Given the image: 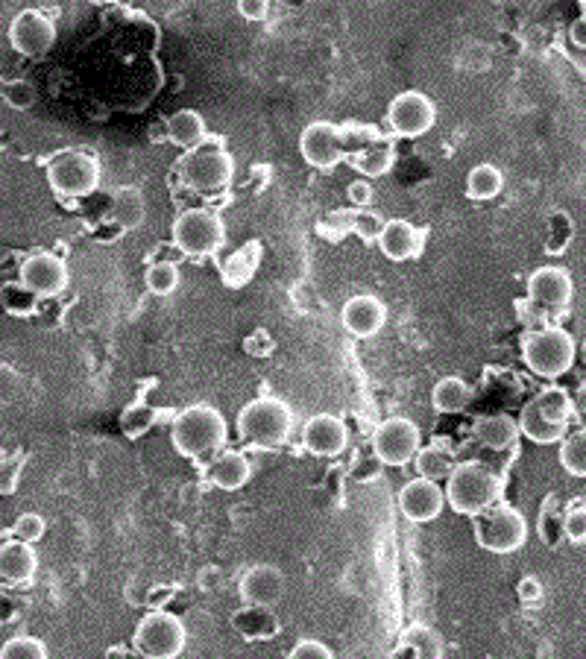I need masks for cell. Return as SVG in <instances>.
<instances>
[{"label": "cell", "mask_w": 586, "mask_h": 659, "mask_svg": "<svg viewBox=\"0 0 586 659\" xmlns=\"http://www.w3.org/2000/svg\"><path fill=\"white\" fill-rule=\"evenodd\" d=\"M226 440H229V425H226L224 413L206 402L188 404L185 411L176 413L174 425H171V443L188 461L212 457L224 449Z\"/></svg>", "instance_id": "obj_1"}, {"label": "cell", "mask_w": 586, "mask_h": 659, "mask_svg": "<svg viewBox=\"0 0 586 659\" xmlns=\"http://www.w3.org/2000/svg\"><path fill=\"white\" fill-rule=\"evenodd\" d=\"M502 478L481 461L454 463V470L446 478V490H443L449 507L458 516H470V519L481 516L490 507H496L502 502Z\"/></svg>", "instance_id": "obj_2"}, {"label": "cell", "mask_w": 586, "mask_h": 659, "mask_svg": "<svg viewBox=\"0 0 586 659\" xmlns=\"http://www.w3.org/2000/svg\"><path fill=\"white\" fill-rule=\"evenodd\" d=\"M290 431H294V413L276 395H258L240 408L238 434L253 449H279L290 440Z\"/></svg>", "instance_id": "obj_3"}, {"label": "cell", "mask_w": 586, "mask_h": 659, "mask_svg": "<svg viewBox=\"0 0 586 659\" xmlns=\"http://www.w3.org/2000/svg\"><path fill=\"white\" fill-rule=\"evenodd\" d=\"M578 343L563 326H545L522 338V361L539 379H561L575 367Z\"/></svg>", "instance_id": "obj_4"}, {"label": "cell", "mask_w": 586, "mask_h": 659, "mask_svg": "<svg viewBox=\"0 0 586 659\" xmlns=\"http://www.w3.org/2000/svg\"><path fill=\"white\" fill-rule=\"evenodd\" d=\"M235 176V158L229 150L220 144H199L194 150H185L179 162V179L185 188L197 191V194H217L232 185Z\"/></svg>", "instance_id": "obj_5"}, {"label": "cell", "mask_w": 586, "mask_h": 659, "mask_svg": "<svg viewBox=\"0 0 586 659\" xmlns=\"http://www.w3.org/2000/svg\"><path fill=\"white\" fill-rule=\"evenodd\" d=\"M174 244L182 256L208 258L226 244L224 217L212 208H185L174 220Z\"/></svg>", "instance_id": "obj_6"}, {"label": "cell", "mask_w": 586, "mask_h": 659, "mask_svg": "<svg viewBox=\"0 0 586 659\" xmlns=\"http://www.w3.org/2000/svg\"><path fill=\"white\" fill-rule=\"evenodd\" d=\"M48 182L62 199L91 197L100 185V162L83 150H62L48 162Z\"/></svg>", "instance_id": "obj_7"}, {"label": "cell", "mask_w": 586, "mask_h": 659, "mask_svg": "<svg viewBox=\"0 0 586 659\" xmlns=\"http://www.w3.org/2000/svg\"><path fill=\"white\" fill-rule=\"evenodd\" d=\"M475 543L490 554H516L528 543V522L511 504H496L475 516Z\"/></svg>", "instance_id": "obj_8"}, {"label": "cell", "mask_w": 586, "mask_h": 659, "mask_svg": "<svg viewBox=\"0 0 586 659\" xmlns=\"http://www.w3.org/2000/svg\"><path fill=\"white\" fill-rule=\"evenodd\" d=\"M188 634L174 612L153 610L141 618L133 634V648L144 659H176L185 651Z\"/></svg>", "instance_id": "obj_9"}, {"label": "cell", "mask_w": 586, "mask_h": 659, "mask_svg": "<svg viewBox=\"0 0 586 659\" xmlns=\"http://www.w3.org/2000/svg\"><path fill=\"white\" fill-rule=\"evenodd\" d=\"M422 449L420 425L408 416H390L372 434V454L384 466H408Z\"/></svg>", "instance_id": "obj_10"}, {"label": "cell", "mask_w": 586, "mask_h": 659, "mask_svg": "<svg viewBox=\"0 0 586 659\" xmlns=\"http://www.w3.org/2000/svg\"><path fill=\"white\" fill-rule=\"evenodd\" d=\"M438 124V106L422 91H402L388 103V130L397 138H420Z\"/></svg>", "instance_id": "obj_11"}, {"label": "cell", "mask_w": 586, "mask_h": 659, "mask_svg": "<svg viewBox=\"0 0 586 659\" xmlns=\"http://www.w3.org/2000/svg\"><path fill=\"white\" fill-rule=\"evenodd\" d=\"M9 44L27 59L48 56L56 44V21L44 16L42 9H24L9 24Z\"/></svg>", "instance_id": "obj_12"}, {"label": "cell", "mask_w": 586, "mask_h": 659, "mask_svg": "<svg viewBox=\"0 0 586 659\" xmlns=\"http://www.w3.org/2000/svg\"><path fill=\"white\" fill-rule=\"evenodd\" d=\"M18 281L24 285L35 299H56L68 290V264L53 253H33L21 261Z\"/></svg>", "instance_id": "obj_13"}, {"label": "cell", "mask_w": 586, "mask_h": 659, "mask_svg": "<svg viewBox=\"0 0 586 659\" xmlns=\"http://www.w3.org/2000/svg\"><path fill=\"white\" fill-rule=\"evenodd\" d=\"M575 299V281L563 267H537L528 276V302L543 313H566Z\"/></svg>", "instance_id": "obj_14"}, {"label": "cell", "mask_w": 586, "mask_h": 659, "mask_svg": "<svg viewBox=\"0 0 586 659\" xmlns=\"http://www.w3.org/2000/svg\"><path fill=\"white\" fill-rule=\"evenodd\" d=\"M299 153L306 158V165L317 171H331L340 158L347 156L343 150V130L331 121H315L308 124L299 135Z\"/></svg>", "instance_id": "obj_15"}, {"label": "cell", "mask_w": 586, "mask_h": 659, "mask_svg": "<svg viewBox=\"0 0 586 659\" xmlns=\"http://www.w3.org/2000/svg\"><path fill=\"white\" fill-rule=\"evenodd\" d=\"M285 589H288L285 572L279 566H270V563H258V566L244 572L238 580L240 601L253 604V607H270L273 610L285 598Z\"/></svg>", "instance_id": "obj_16"}, {"label": "cell", "mask_w": 586, "mask_h": 659, "mask_svg": "<svg viewBox=\"0 0 586 659\" xmlns=\"http://www.w3.org/2000/svg\"><path fill=\"white\" fill-rule=\"evenodd\" d=\"M349 429L335 413H317L302 425V449L315 457H338L347 452Z\"/></svg>", "instance_id": "obj_17"}, {"label": "cell", "mask_w": 586, "mask_h": 659, "mask_svg": "<svg viewBox=\"0 0 586 659\" xmlns=\"http://www.w3.org/2000/svg\"><path fill=\"white\" fill-rule=\"evenodd\" d=\"M443 507H446V495L438 481L413 478L399 490V511L408 522H417V525L434 522L443 513Z\"/></svg>", "instance_id": "obj_18"}, {"label": "cell", "mask_w": 586, "mask_h": 659, "mask_svg": "<svg viewBox=\"0 0 586 659\" xmlns=\"http://www.w3.org/2000/svg\"><path fill=\"white\" fill-rule=\"evenodd\" d=\"M340 322H343V329L352 338H376L384 329V322H388V306L379 297H372V294H356L340 308Z\"/></svg>", "instance_id": "obj_19"}, {"label": "cell", "mask_w": 586, "mask_h": 659, "mask_svg": "<svg viewBox=\"0 0 586 659\" xmlns=\"http://www.w3.org/2000/svg\"><path fill=\"white\" fill-rule=\"evenodd\" d=\"M422 240H425L422 229H417L411 220L397 217V220H384L376 244H379L381 256L390 261H411L422 253Z\"/></svg>", "instance_id": "obj_20"}, {"label": "cell", "mask_w": 586, "mask_h": 659, "mask_svg": "<svg viewBox=\"0 0 586 659\" xmlns=\"http://www.w3.org/2000/svg\"><path fill=\"white\" fill-rule=\"evenodd\" d=\"M39 572V557L33 545L21 539L0 543V586H24Z\"/></svg>", "instance_id": "obj_21"}, {"label": "cell", "mask_w": 586, "mask_h": 659, "mask_svg": "<svg viewBox=\"0 0 586 659\" xmlns=\"http://www.w3.org/2000/svg\"><path fill=\"white\" fill-rule=\"evenodd\" d=\"M249 478H253V466L235 449H220L206 463V481L212 486H217V490H224V493H235L240 486H247Z\"/></svg>", "instance_id": "obj_22"}, {"label": "cell", "mask_w": 586, "mask_h": 659, "mask_svg": "<svg viewBox=\"0 0 586 659\" xmlns=\"http://www.w3.org/2000/svg\"><path fill=\"white\" fill-rule=\"evenodd\" d=\"M349 162L363 179H379L397 165V144L390 138H370L363 147L352 150Z\"/></svg>", "instance_id": "obj_23"}, {"label": "cell", "mask_w": 586, "mask_h": 659, "mask_svg": "<svg viewBox=\"0 0 586 659\" xmlns=\"http://www.w3.org/2000/svg\"><path fill=\"white\" fill-rule=\"evenodd\" d=\"M232 627L247 642H265V639L279 636L281 630L279 618H276L270 607H253V604H244L240 610L232 612Z\"/></svg>", "instance_id": "obj_24"}, {"label": "cell", "mask_w": 586, "mask_h": 659, "mask_svg": "<svg viewBox=\"0 0 586 659\" xmlns=\"http://www.w3.org/2000/svg\"><path fill=\"white\" fill-rule=\"evenodd\" d=\"M472 437L479 440L484 449H490V452H504V449H513L522 434L513 416H507V413H490V416H481L472 425Z\"/></svg>", "instance_id": "obj_25"}, {"label": "cell", "mask_w": 586, "mask_h": 659, "mask_svg": "<svg viewBox=\"0 0 586 659\" xmlns=\"http://www.w3.org/2000/svg\"><path fill=\"white\" fill-rule=\"evenodd\" d=\"M165 132H167V141L182 150H194L208 141L206 117L199 115V112H194V109H179L176 115L167 117Z\"/></svg>", "instance_id": "obj_26"}, {"label": "cell", "mask_w": 586, "mask_h": 659, "mask_svg": "<svg viewBox=\"0 0 586 659\" xmlns=\"http://www.w3.org/2000/svg\"><path fill=\"white\" fill-rule=\"evenodd\" d=\"M516 425H520L522 437H528L531 443H537V445L561 443V440L569 434V425H554V422H548L543 413L537 411V404L534 402H528L525 408H522Z\"/></svg>", "instance_id": "obj_27"}, {"label": "cell", "mask_w": 586, "mask_h": 659, "mask_svg": "<svg viewBox=\"0 0 586 659\" xmlns=\"http://www.w3.org/2000/svg\"><path fill=\"white\" fill-rule=\"evenodd\" d=\"M472 402V388L458 375H446V379H440L431 390V404H434V411L440 413H463L470 408Z\"/></svg>", "instance_id": "obj_28"}, {"label": "cell", "mask_w": 586, "mask_h": 659, "mask_svg": "<svg viewBox=\"0 0 586 659\" xmlns=\"http://www.w3.org/2000/svg\"><path fill=\"white\" fill-rule=\"evenodd\" d=\"M531 402L537 404V411L543 413L545 420L554 422V425H569L572 416H575V404H572L569 390L557 388V384L543 388Z\"/></svg>", "instance_id": "obj_29"}, {"label": "cell", "mask_w": 586, "mask_h": 659, "mask_svg": "<svg viewBox=\"0 0 586 659\" xmlns=\"http://www.w3.org/2000/svg\"><path fill=\"white\" fill-rule=\"evenodd\" d=\"M504 191V174L498 171L496 165H475L466 176V197L475 199V203H490V199H496L498 194Z\"/></svg>", "instance_id": "obj_30"}, {"label": "cell", "mask_w": 586, "mask_h": 659, "mask_svg": "<svg viewBox=\"0 0 586 659\" xmlns=\"http://www.w3.org/2000/svg\"><path fill=\"white\" fill-rule=\"evenodd\" d=\"M402 645L411 648L413 659H443V639L434 627L411 625L402 634Z\"/></svg>", "instance_id": "obj_31"}, {"label": "cell", "mask_w": 586, "mask_h": 659, "mask_svg": "<svg viewBox=\"0 0 586 659\" xmlns=\"http://www.w3.org/2000/svg\"><path fill=\"white\" fill-rule=\"evenodd\" d=\"M413 466L420 472V478L443 481L449 478V472L454 470V461L449 449H443V445H429V449H420V452H417Z\"/></svg>", "instance_id": "obj_32"}, {"label": "cell", "mask_w": 586, "mask_h": 659, "mask_svg": "<svg viewBox=\"0 0 586 659\" xmlns=\"http://www.w3.org/2000/svg\"><path fill=\"white\" fill-rule=\"evenodd\" d=\"M561 466L572 478H586V425L561 440Z\"/></svg>", "instance_id": "obj_33"}, {"label": "cell", "mask_w": 586, "mask_h": 659, "mask_svg": "<svg viewBox=\"0 0 586 659\" xmlns=\"http://www.w3.org/2000/svg\"><path fill=\"white\" fill-rule=\"evenodd\" d=\"M112 215L124 229H138L144 223V215H147V208H144V199H141L138 191L124 188L117 191L115 199H112Z\"/></svg>", "instance_id": "obj_34"}, {"label": "cell", "mask_w": 586, "mask_h": 659, "mask_svg": "<svg viewBox=\"0 0 586 659\" xmlns=\"http://www.w3.org/2000/svg\"><path fill=\"white\" fill-rule=\"evenodd\" d=\"M179 267L174 261H156L150 264L147 272H144V285H147L150 294L156 297H171L176 288H179Z\"/></svg>", "instance_id": "obj_35"}, {"label": "cell", "mask_w": 586, "mask_h": 659, "mask_svg": "<svg viewBox=\"0 0 586 659\" xmlns=\"http://www.w3.org/2000/svg\"><path fill=\"white\" fill-rule=\"evenodd\" d=\"M0 306H3L7 313H12V317H30L35 311V306H39V299L21 281H9V285L0 288Z\"/></svg>", "instance_id": "obj_36"}, {"label": "cell", "mask_w": 586, "mask_h": 659, "mask_svg": "<svg viewBox=\"0 0 586 659\" xmlns=\"http://www.w3.org/2000/svg\"><path fill=\"white\" fill-rule=\"evenodd\" d=\"M153 425H156V411H153V408L144 402L130 404V408L121 413V431H124L130 440L144 437V434H147Z\"/></svg>", "instance_id": "obj_37"}, {"label": "cell", "mask_w": 586, "mask_h": 659, "mask_svg": "<svg viewBox=\"0 0 586 659\" xmlns=\"http://www.w3.org/2000/svg\"><path fill=\"white\" fill-rule=\"evenodd\" d=\"M0 659H48V648L35 636H12L0 648Z\"/></svg>", "instance_id": "obj_38"}, {"label": "cell", "mask_w": 586, "mask_h": 659, "mask_svg": "<svg viewBox=\"0 0 586 659\" xmlns=\"http://www.w3.org/2000/svg\"><path fill=\"white\" fill-rule=\"evenodd\" d=\"M539 536H543V543L548 548H554L552 539V527L554 534L563 539V513H561V502H557V495H545L543 498V511H539Z\"/></svg>", "instance_id": "obj_39"}, {"label": "cell", "mask_w": 586, "mask_h": 659, "mask_svg": "<svg viewBox=\"0 0 586 659\" xmlns=\"http://www.w3.org/2000/svg\"><path fill=\"white\" fill-rule=\"evenodd\" d=\"M12 534H16V539H21V543L35 545L48 534V522H44V516H39V513H21L16 519V525H12Z\"/></svg>", "instance_id": "obj_40"}, {"label": "cell", "mask_w": 586, "mask_h": 659, "mask_svg": "<svg viewBox=\"0 0 586 659\" xmlns=\"http://www.w3.org/2000/svg\"><path fill=\"white\" fill-rule=\"evenodd\" d=\"M563 539L586 543V504H569L563 511Z\"/></svg>", "instance_id": "obj_41"}, {"label": "cell", "mask_w": 586, "mask_h": 659, "mask_svg": "<svg viewBox=\"0 0 586 659\" xmlns=\"http://www.w3.org/2000/svg\"><path fill=\"white\" fill-rule=\"evenodd\" d=\"M24 390V379L12 363H0V408H7L21 395Z\"/></svg>", "instance_id": "obj_42"}, {"label": "cell", "mask_w": 586, "mask_h": 659, "mask_svg": "<svg viewBox=\"0 0 586 659\" xmlns=\"http://www.w3.org/2000/svg\"><path fill=\"white\" fill-rule=\"evenodd\" d=\"M3 100L18 112H24L35 103V89L27 80H12V83L3 85Z\"/></svg>", "instance_id": "obj_43"}, {"label": "cell", "mask_w": 586, "mask_h": 659, "mask_svg": "<svg viewBox=\"0 0 586 659\" xmlns=\"http://www.w3.org/2000/svg\"><path fill=\"white\" fill-rule=\"evenodd\" d=\"M381 226H384V220L376 212H367V208H358V215L352 217V229L363 240H379Z\"/></svg>", "instance_id": "obj_44"}, {"label": "cell", "mask_w": 586, "mask_h": 659, "mask_svg": "<svg viewBox=\"0 0 586 659\" xmlns=\"http://www.w3.org/2000/svg\"><path fill=\"white\" fill-rule=\"evenodd\" d=\"M285 659H335L331 648L320 639H299Z\"/></svg>", "instance_id": "obj_45"}, {"label": "cell", "mask_w": 586, "mask_h": 659, "mask_svg": "<svg viewBox=\"0 0 586 659\" xmlns=\"http://www.w3.org/2000/svg\"><path fill=\"white\" fill-rule=\"evenodd\" d=\"M347 197L349 203L356 208H367L372 203V185L370 179H356V182H349V188H347Z\"/></svg>", "instance_id": "obj_46"}, {"label": "cell", "mask_w": 586, "mask_h": 659, "mask_svg": "<svg viewBox=\"0 0 586 659\" xmlns=\"http://www.w3.org/2000/svg\"><path fill=\"white\" fill-rule=\"evenodd\" d=\"M238 16L247 21H265L270 16V0H238Z\"/></svg>", "instance_id": "obj_47"}, {"label": "cell", "mask_w": 586, "mask_h": 659, "mask_svg": "<svg viewBox=\"0 0 586 659\" xmlns=\"http://www.w3.org/2000/svg\"><path fill=\"white\" fill-rule=\"evenodd\" d=\"M516 595H520L522 604H537L543 598V584L534 575L522 577L520 586H516Z\"/></svg>", "instance_id": "obj_48"}, {"label": "cell", "mask_w": 586, "mask_h": 659, "mask_svg": "<svg viewBox=\"0 0 586 659\" xmlns=\"http://www.w3.org/2000/svg\"><path fill=\"white\" fill-rule=\"evenodd\" d=\"M572 404H575V411L580 413L586 420V381H580L578 390H575V399H572Z\"/></svg>", "instance_id": "obj_49"}, {"label": "cell", "mask_w": 586, "mask_h": 659, "mask_svg": "<svg viewBox=\"0 0 586 659\" xmlns=\"http://www.w3.org/2000/svg\"><path fill=\"white\" fill-rule=\"evenodd\" d=\"M91 3H124V0H91Z\"/></svg>", "instance_id": "obj_50"}, {"label": "cell", "mask_w": 586, "mask_h": 659, "mask_svg": "<svg viewBox=\"0 0 586 659\" xmlns=\"http://www.w3.org/2000/svg\"><path fill=\"white\" fill-rule=\"evenodd\" d=\"M584 358H586V343H584Z\"/></svg>", "instance_id": "obj_51"}]
</instances>
